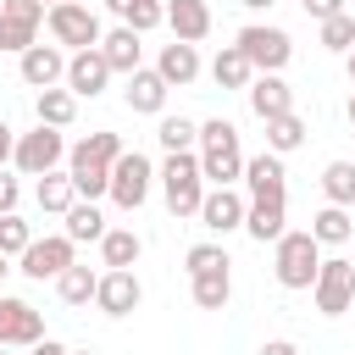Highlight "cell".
<instances>
[{
	"label": "cell",
	"instance_id": "obj_36",
	"mask_svg": "<svg viewBox=\"0 0 355 355\" xmlns=\"http://www.w3.org/2000/svg\"><path fill=\"white\" fill-rule=\"evenodd\" d=\"M28 244H33V227H28L17 211H11V216H0V255L11 261V255H22Z\"/></svg>",
	"mask_w": 355,
	"mask_h": 355
},
{
	"label": "cell",
	"instance_id": "obj_15",
	"mask_svg": "<svg viewBox=\"0 0 355 355\" xmlns=\"http://www.w3.org/2000/svg\"><path fill=\"white\" fill-rule=\"evenodd\" d=\"M244 189H250V200H288V172H283V155H272V150L250 155V161H244Z\"/></svg>",
	"mask_w": 355,
	"mask_h": 355
},
{
	"label": "cell",
	"instance_id": "obj_48",
	"mask_svg": "<svg viewBox=\"0 0 355 355\" xmlns=\"http://www.w3.org/2000/svg\"><path fill=\"white\" fill-rule=\"evenodd\" d=\"M349 122H355V94H349Z\"/></svg>",
	"mask_w": 355,
	"mask_h": 355
},
{
	"label": "cell",
	"instance_id": "obj_29",
	"mask_svg": "<svg viewBox=\"0 0 355 355\" xmlns=\"http://www.w3.org/2000/svg\"><path fill=\"white\" fill-rule=\"evenodd\" d=\"M311 239H316V244H349V239H355L349 211H344V205H322V211L311 216Z\"/></svg>",
	"mask_w": 355,
	"mask_h": 355
},
{
	"label": "cell",
	"instance_id": "obj_43",
	"mask_svg": "<svg viewBox=\"0 0 355 355\" xmlns=\"http://www.w3.org/2000/svg\"><path fill=\"white\" fill-rule=\"evenodd\" d=\"M239 6H250V11H266V6H272V0H239Z\"/></svg>",
	"mask_w": 355,
	"mask_h": 355
},
{
	"label": "cell",
	"instance_id": "obj_35",
	"mask_svg": "<svg viewBox=\"0 0 355 355\" xmlns=\"http://www.w3.org/2000/svg\"><path fill=\"white\" fill-rule=\"evenodd\" d=\"M316 28H322V44H327V50H338V55L355 50V17H349V11H338V17L316 22Z\"/></svg>",
	"mask_w": 355,
	"mask_h": 355
},
{
	"label": "cell",
	"instance_id": "obj_32",
	"mask_svg": "<svg viewBox=\"0 0 355 355\" xmlns=\"http://www.w3.org/2000/svg\"><path fill=\"white\" fill-rule=\"evenodd\" d=\"M94 288H100V272L78 266V261H72V266H67V272L55 277V294H61L67 305H89V300H94Z\"/></svg>",
	"mask_w": 355,
	"mask_h": 355
},
{
	"label": "cell",
	"instance_id": "obj_14",
	"mask_svg": "<svg viewBox=\"0 0 355 355\" xmlns=\"http://www.w3.org/2000/svg\"><path fill=\"white\" fill-rule=\"evenodd\" d=\"M116 72H111V61L100 55V50H78V55H67V89L78 94V100H94V94H105V83H111Z\"/></svg>",
	"mask_w": 355,
	"mask_h": 355
},
{
	"label": "cell",
	"instance_id": "obj_21",
	"mask_svg": "<svg viewBox=\"0 0 355 355\" xmlns=\"http://www.w3.org/2000/svg\"><path fill=\"white\" fill-rule=\"evenodd\" d=\"M166 28H172V39L200 44L211 33V6L205 0H166Z\"/></svg>",
	"mask_w": 355,
	"mask_h": 355
},
{
	"label": "cell",
	"instance_id": "obj_42",
	"mask_svg": "<svg viewBox=\"0 0 355 355\" xmlns=\"http://www.w3.org/2000/svg\"><path fill=\"white\" fill-rule=\"evenodd\" d=\"M33 355H72V349H67V344H55V338H39V344H33Z\"/></svg>",
	"mask_w": 355,
	"mask_h": 355
},
{
	"label": "cell",
	"instance_id": "obj_17",
	"mask_svg": "<svg viewBox=\"0 0 355 355\" xmlns=\"http://www.w3.org/2000/svg\"><path fill=\"white\" fill-rule=\"evenodd\" d=\"M244 94H250V111H255L261 122H272V116H288V111H294V89L283 83V72H255V83H250Z\"/></svg>",
	"mask_w": 355,
	"mask_h": 355
},
{
	"label": "cell",
	"instance_id": "obj_26",
	"mask_svg": "<svg viewBox=\"0 0 355 355\" xmlns=\"http://www.w3.org/2000/svg\"><path fill=\"white\" fill-rule=\"evenodd\" d=\"M33 116H39V128H72L78 94H72V89H39V94H33Z\"/></svg>",
	"mask_w": 355,
	"mask_h": 355
},
{
	"label": "cell",
	"instance_id": "obj_11",
	"mask_svg": "<svg viewBox=\"0 0 355 355\" xmlns=\"http://www.w3.org/2000/svg\"><path fill=\"white\" fill-rule=\"evenodd\" d=\"M244 211H250V200L239 194V189H205V200H200V227L205 233H239L244 227Z\"/></svg>",
	"mask_w": 355,
	"mask_h": 355
},
{
	"label": "cell",
	"instance_id": "obj_19",
	"mask_svg": "<svg viewBox=\"0 0 355 355\" xmlns=\"http://www.w3.org/2000/svg\"><path fill=\"white\" fill-rule=\"evenodd\" d=\"M116 161H122V133H111V128L78 139V144L67 150V166H100V172H111Z\"/></svg>",
	"mask_w": 355,
	"mask_h": 355
},
{
	"label": "cell",
	"instance_id": "obj_9",
	"mask_svg": "<svg viewBox=\"0 0 355 355\" xmlns=\"http://www.w3.org/2000/svg\"><path fill=\"white\" fill-rule=\"evenodd\" d=\"M44 6L39 0H0V50H33L39 44V28H44Z\"/></svg>",
	"mask_w": 355,
	"mask_h": 355
},
{
	"label": "cell",
	"instance_id": "obj_47",
	"mask_svg": "<svg viewBox=\"0 0 355 355\" xmlns=\"http://www.w3.org/2000/svg\"><path fill=\"white\" fill-rule=\"evenodd\" d=\"M72 355H100V349H72Z\"/></svg>",
	"mask_w": 355,
	"mask_h": 355
},
{
	"label": "cell",
	"instance_id": "obj_37",
	"mask_svg": "<svg viewBox=\"0 0 355 355\" xmlns=\"http://www.w3.org/2000/svg\"><path fill=\"white\" fill-rule=\"evenodd\" d=\"M183 266H189V277H200V272H222V266H233V261H227L222 244H194V250L183 255Z\"/></svg>",
	"mask_w": 355,
	"mask_h": 355
},
{
	"label": "cell",
	"instance_id": "obj_1",
	"mask_svg": "<svg viewBox=\"0 0 355 355\" xmlns=\"http://www.w3.org/2000/svg\"><path fill=\"white\" fill-rule=\"evenodd\" d=\"M244 150H239V128L227 116L200 122V172L211 189H233V178H244Z\"/></svg>",
	"mask_w": 355,
	"mask_h": 355
},
{
	"label": "cell",
	"instance_id": "obj_31",
	"mask_svg": "<svg viewBox=\"0 0 355 355\" xmlns=\"http://www.w3.org/2000/svg\"><path fill=\"white\" fill-rule=\"evenodd\" d=\"M300 144H305V116H300V111L266 122V150H272V155H288V150H300Z\"/></svg>",
	"mask_w": 355,
	"mask_h": 355
},
{
	"label": "cell",
	"instance_id": "obj_7",
	"mask_svg": "<svg viewBox=\"0 0 355 355\" xmlns=\"http://www.w3.org/2000/svg\"><path fill=\"white\" fill-rule=\"evenodd\" d=\"M150 183H155V166H150V155H139V150H122V161L111 166V205H122V211H139V205L150 200Z\"/></svg>",
	"mask_w": 355,
	"mask_h": 355
},
{
	"label": "cell",
	"instance_id": "obj_34",
	"mask_svg": "<svg viewBox=\"0 0 355 355\" xmlns=\"http://www.w3.org/2000/svg\"><path fill=\"white\" fill-rule=\"evenodd\" d=\"M155 139H161V150H166V155H178V150H194V144H200V122H189V116H161Z\"/></svg>",
	"mask_w": 355,
	"mask_h": 355
},
{
	"label": "cell",
	"instance_id": "obj_18",
	"mask_svg": "<svg viewBox=\"0 0 355 355\" xmlns=\"http://www.w3.org/2000/svg\"><path fill=\"white\" fill-rule=\"evenodd\" d=\"M166 78L155 72V67H139L133 78H128V89H122V100H128V111H139V116H161L166 111Z\"/></svg>",
	"mask_w": 355,
	"mask_h": 355
},
{
	"label": "cell",
	"instance_id": "obj_24",
	"mask_svg": "<svg viewBox=\"0 0 355 355\" xmlns=\"http://www.w3.org/2000/svg\"><path fill=\"white\" fill-rule=\"evenodd\" d=\"M100 255H105V272H133V261L144 255V239H139L133 227H105Z\"/></svg>",
	"mask_w": 355,
	"mask_h": 355
},
{
	"label": "cell",
	"instance_id": "obj_27",
	"mask_svg": "<svg viewBox=\"0 0 355 355\" xmlns=\"http://www.w3.org/2000/svg\"><path fill=\"white\" fill-rule=\"evenodd\" d=\"M33 200H39V211H44V216H67V211L78 205V189H72V178H67V172H44V178H39V189H33Z\"/></svg>",
	"mask_w": 355,
	"mask_h": 355
},
{
	"label": "cell",
	"instance_id": "obj_3",
	"mask_svg": "<svg viewBox=\"0 0 355 355\" xmlns=\"http://www.w3.org/2000/svg\"><path fill=\"white\" fill-rule=\"evenodd\" d=\"M272 272L283 288H316V272H322V244L311 239V227H288L277 244H272Z\"/></svg>",
	"mask_w": 355,
	"mask_h": 355
},
{
	"label": "cell",
	"instance_id": "obj_44",
	"mask_svg": "<svg viewBox=\"0 0 355 355\" xmlns=\"http://www.w3.org/2000/svg\"><path fill=\"white\" fill-rule=\"evenodd\" d=\"M344 67H349V83H355V50H349V55H344Z\"/></svg>",
	"mask_w": 355,
	"mask_h": 355
},
{
	"label": "cell",
	"instance_id": "obj_30",
	"mask_svg": "<svg viewBox=\"0 0 355 355\" xmlns=\"http://www.w3.org/2000/svg\"><path fill=\"white\" fill-rule=\"evenodd\" d=\"M322 194H327V205H355V161H327L322 166Z\"/></svg>",
	"mask_w": 355,
	"mask_h": 355
},
{
	"label": "cell",
	"instance_id": "obj_28",
	"mask_svg": "<svg viewBox=\"0 0 355 355\" xmlns=\"http://www.w3.org/2000/svg\"><path fill=\"white\" fill-rule=\"evenodd\" d=\"M67 239H72V244H100V239H105V216H100L94 200H78V205L67 211Z\"/></svg>",
	"mask_w": 355,
	"mask_h": 355
},
{
	"label": "cell",
	"instance_id": "obj_5",
	"mask_svg": "<svg viewBox=\"0 0 355 355\" xmlns=\"http://www.w3.org/2000/svg\"><path fill=\"white\" fill-rule=\"evenodd\" d=\"M233 44L244 50V61H250L255 72H283L288 55H294V39H288L283 28H272V22H250V28H239Z\"/></svg>",
	"mask_w": 355,
	"mask_h": 355
},
{
	"label": "cell",
	"instance_id": "obj_8",
	"mask_svg": "<svg viewBox=\"0 0 355 355\" xmlns=\"http://www.w3.org/2000/svg\"><path fill=\"white\" fill-rule=\"evenodd\" d=\"M316 311L322 316H344L349 305H355V261H344V255H327L322 261V272H316Z\"/></svg>",
	"mask_w": 355,
	"mask_h": 355
},
{
	"label": "cell",
	"instance_id": "obj_38",
	"mask_svg": "<svg viewBox=\"0 0 355 355\" xmlns=\"http://www.w3.org/2000/svg\"><path fill=\"white\" fill-rule=\"evenodd\" d=\"M17 200H22V183L0 166V216H11V211H17Z\"/></svg>",
	"mask_w": 355,
	"mask_h": 355
},
{
	"label": "cell",
	"instance_id": "obj_39",
	"mask_svg": "<svg viewBox=\"0 0 355 355\" xmlns=\"http://www.w3.org/2000/svg\"><path fill=\"white\" fill-rule=\"evenodd\" d=\"M300 6H305V17H316V22H327V17L344 11V0H300Z\"/></svg>",
	"mask_w": 355,
	"mask_h": 355
},
{
	"label": "cell",
	"instance_id": "obj_4",
	"mask_svg": "<svg viewBox=\"0 0 355 355\" xmlns=\"http://www.w3.org/2000/svg\"><path fill=\"white\" fill-rule=\"evenodd\" d=\"M44 28H50V39L61 44V50H100V39H105V28H100V17L89 11V6H78V0H67V6H50V17H44Z\"/></svg>",
	"mask_w": 355,
	"mask_h": 355
},
{
	"label": "cell",
	"instance_id": "obj_23",
	"mask_svg": "<svg viewBox=\"0 0 355 355\" xmlns=\"http://www.w3.org/2000/svg\"><path fill=\"white\" fill-rule=\"evenodd\" d=\"M155 72L166 78V89H183V83H194V78H200V50H194V44H183V39L161 44V61H155Z\"/></svg>",
	"mask_w": 355,
	"mask_h": 355
},
{
	"label": "cell",
	"instance_id": "obj_45",
	"mask_svg": "<svg viewBox=\"0 0 355 355\" xmlns=\"http://www.w3.org/2000/svg\"><path fill=\"white\" fill-rule=\"evenodd\" d=\"M6 272H11V266H6V255H0V283H6Z\"/></svg>",
	"mask_w": 355,
	"mask_h": 355
},
{
	"label": "cell",
	"instance_id": "obj_41",
	"mask_svg": "<svg viewBox=\"0 0 355 355\" xmlns=\"http://www.w3.org/2000/svg\"><path fill=\"white\" fill-rule=\"evenodd\" d=\"M255 355H300V349H294V344H288V338H266V344H261V349H255Z\"/></svg>",
	"mask_w": 355,
	"mask_h": 355
},
{
	"label": "cell",
	"instance_id": "obj_25",
	"mask_svg": "<svg viewBox=\"0 0 355 355\" xmlns=\"http://www.w3.org/2000/svg\"><path fill=\"white\" fill-rule=\"evenodd\" d=\"M211 83H216V89H250V83H255V67L244 61L239 44H222V50H216V61H211Z\"/></svg>",
	"mask_w": 355,
	"mask_h": 355
},
{
	"label": "cell",
	"instance_id": "obj_10",
	"mask_svg": "<svg viewBox=\"0 0 355 355\" xmlns=\"http://www.w3.org/2000/svg\"><path fill=\"white\" fill-rule=\"evenodd\" d=\"M17 261H22L17 272H28L33 283H44V277H61V272L78 261V244H72L67 233H50V239H33V244H28Z\"/></svg>",
	"mask_w": 355,
	"mask_h": 355
},
{
	"label": "cell",
	"instance_id": "obj_20",
	"mask_svg": "<svg viewBox=\"0 0 355 355\" xmlns=\"http://www.w3.org/2000/svg\"><path fill=\"white\" fill-rule=\"evenodd\" d=\"M244 233H250L255 244H277V239L288 233V200H250Z\"/></svg>",
	"mask_w": 355,
	"mask_h": 355
},
{
	"label": "cell",
	"instance_id": "obj_6",
	"mask_svg": "<svg viewBox=\"0 0 355 355\" xmlns=\"http://www.w3.org/2000/svg\"><path fill=\"white\" fill-rule=\"evenodd\" d=\"M61 155H67L61 128H33V133H17V155H11V166H17L22 178H44V172L61 166Z\"/></svg>",
	"mask_w": 355,
	"mask_h": 355
},
{
	"label": "cell",
	"instance_id": "obj_12",
	"mask_svg": "<svg viewBox=\"0 0 355 355\" xmlns=\"http://www.w3.org/2000/svg\"><path fill=\"white\" fill-rule=\"evenodd\" d=\"M39 338H50V333H44V316H39L28 300L0 294V344H22V349H33Z\"/></svg>",
	"mask_w": 355,
	"mask_h": 355
},
{
	"label": "cell",
	"instance_id": "obj_22",
	"mask_svg": "<svg viewBox=\"0 0 355 355\" xmlns=\"http://www.w3.org/2000/svg\"><path fill=\"white\" fill-rule=\"evenodd\" d=\"M144 33H133V28H111L105 39H100V55L111 61V72H122V78H133L139 67H144V44H139Z\"/></svg>",
	"mask_w": 355,
	"mask_h": 355
},
{
	"label": "cell",
	"instance_id": "obj_33",
	"mask_svg": "<svg viewBox=\"0 0 355 355\" xmlns=\"http://www.w3.org/2000/svg\"><path fill=\"white\" fill-rule=\"evenodd\" d=\"M227 300H233V277H227V266L194 277V305H200V311H227Z\"/></svg>",
	"mask_w": 355,
	"mask_h": 355
},
{
	"label": "cell",
	"instance_id": "obj_2",
	"mask_svg": "<svg viewBox=\"0 0 355 355\" xmlns=\"http://www.w3.org/2000/svg\"><path fill=\"white\" fill-rule=\"evenodd\" d=\"M161 194H166V211L183 222V216H200V200H205V172H200V155L194 150H178L161 161Z\"/></svg>",
	"mask_w": 355,
	"mask_h": 355
},
{
	"label": "cell",
	"instance_id": "obj_40",
	"mask_svg": "<svg viewBox=\"0 0 355 355\" xmlns=\"http://www.w3.org/2000/svg\"><path fill=\"white\" fill-rule=\"evenodd\" d=\"M11 155H17V128H11L6 116H0V166H6Z\"/></svg>",
	"mask_w": 355,
	"mask_h": 355
},
{
	"label": "cell",
	"instance_id": "obj_16",
	"mask_svg": "<svg viewBox=\"0 0 355 355\" xmlns=\"http://www.w3.org/2000/svg\"><path fill=\"white\" fill-rule=\"evenodd\" d=\"M139 300H144V283H139L133 272H100L94 305H100L105 316H133V311H139Z\"/></svg>",
	"mask_w": 355,
	"mask_h": 355
},
{
	"label": "cell",
	"instance_id": "obj_13",
	"mask_svg": "<svg viewBox=\"0 0 355 355\" xmlns=\"http://www.w3.org/2000/svg\"><path fill=\"white\" fill-rule=\"evenodd\" d=\"M17 72H22L28 89H55V83H67V50L61 44H33V50L17 55Z\"/></svg>",
	"mask_w": 355,
	"mask_h": 355
},
{
	"label": "cell",
	"instance_id": "obj_46",
	"mask_svg": "<svg viewBox=\"0 0 355 355\" xmlns=\"http://www.w3.org/2000/svg\"><path fill=\"white\" fill-rule=\"evenodd\" d=\"M39 6H67V0H39Z\"/></svg>",
	"mask_w": 355,
	"mask_h": 355
},
{
	"label": "cell",
	"instance_id": "obj_49",
	"mask_svg": "<svg viewBox=\"0 0 355 355\" xmlns=\"http://www.w3.org/2000/svg\"><path fill=\"white\" fill-rule=\"evenodd\" d=\"M0 349H6V344H0Z\"/></svg>",
	"mask_w": 355,
	"mask_h": 355
}]
</instances>
